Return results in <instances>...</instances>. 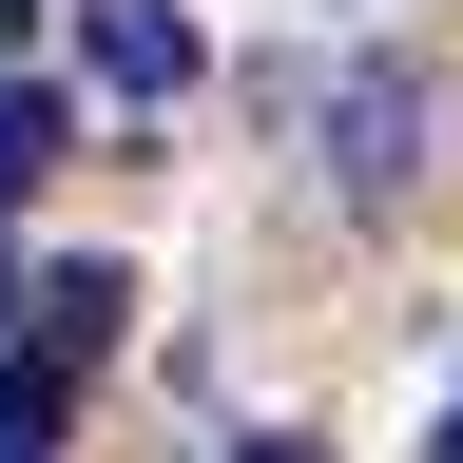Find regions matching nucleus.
Instances as JSON below:
<instances>
[{
	"mask_svg": "<svg viewBox=\"0 0 463 463\" xmlns=\"http://www.w3.org/2000/svg\"><path fill=\"white\" fill-rule=\"evenodd\" d=\"M328 174L386 213L405 174H425V78H347V97H328Z\"/></svg>",
	"mask_w": 463,
	"mask_h": 463,
	"instance_id": "nucleus-1",
	"label": "nucleus"
},
{
	"mask_svg": "<svg viewBox=\"0 0 463 463\" xmlns=\"http://www.w3.org/2000/svg\"><path fill=\"white\" fill-rule=\"evenodd\" d=\"M97 78L116 97H194V20L174 0H97Z\"/></svg>",
	"mask_w": 463,
	"mask_h": 463,
	"instance_id": "nucleus-2",
	"label": "nucleus"
},
{
	"mask_svg": "<svg viewBox=\"0 0 463 463\" xmlns=\"http://www.w3.org/2000/svg\"><path fill=\"white\" fill-rule=\"evenodd\" d=\"M116 309H136V270H39V347H58V367H97Z\"/></svg>",
	"mask_w": 463,
	"mask_h": 463,
	"instance_id": "nucleus-3",
	"label": "nucleus"
},
{
	"mask_svg": "<svg viewBox=\"0 0 463 463\" xmlns=\"http://www.w3.org/2000/svg\"><path fill=\"white\" fill-rule=\"evenodd\" d=\"M39 174H58V97H39V78H0V194H39Z\"/></svg>",
	"mask_w": 463,
	"mask_h": 463,
	"instance_id": "nucleus-4",
	"label": "nucleus"
},
{
	"mask_svg": "<svg viewBox=\"0 0 463 463\" xmlns=\"http://www.w3.org/2000/svg\"><path fill=\"white\" fill-rule=\"evenodd\" d=\"M0 444H58V347H0Z\"/></svg>",
	"mask_w": 463,
	"mask_h": 463,
	"instance_id": "nucleus-5",
	"label": "nucleus"
},
{
	"mask_svg": "<svg viewBox=\"0 0 463 463\" xmlns=\"http://www.w3.org/2000/svg\"><path fill=\"white\" fill-rule=\"evenodd\" d=\"M232 463H328V444H232Z\"/></svg>",
	"mask_w": 463,
	"mask_h": 463,
	"instance_id": "nucleus-6",
	"label": "nucleus"
},
{
	"mask_svg": "<svg viewBox=\"0 0 463 463\" xmlns=\"http://www.w3.org/2000/svg\"><path fill=\"white\" fill-rule=\"evenodd\" d=\"M425 463H463V425H444V444H425Z\"/></svg>",
	"mask_w": 463,
	"mask_h": 463,
	"instance_id": "nucleus-7",
	"label": "nucleus"
},
{
	"mask_svg": "<svg viewBox=\"0 0 463 463\" xmlns=\"http://www.w3.org/2000/svg\"><path fill=\"white\" fill-rule=\"evenodd\" d=\"M0 463H39V444H0Z\"/></svg>",
	"mask_w": 463,
	"mask_h": 463,
	"instance_id": "nucleus-8",
	"label": "nucleus"
}]
</instances>
